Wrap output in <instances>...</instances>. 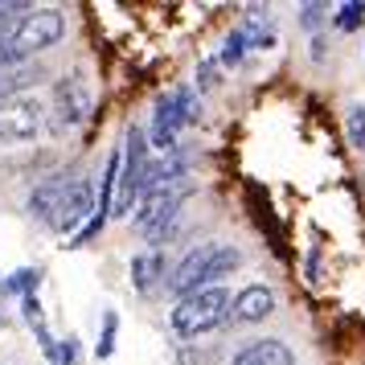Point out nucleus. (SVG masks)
I'll return each mask as SVG.
<instances>
[{
    "mask_svg": "<svg viewBox=\"0 0 365 365\" xmlns=\"http://www.w3.org/2000/svg\"><path fill=\"white\" fill-rule=\"evenodd\" d=\"M238 267H242V250L238 247H230V242H201L168 275V292L181 299V296L201 292V287H217V279L234 275Z\"/></svg>",
    "mask_w": 365,
    "mask_h": 365,
    "instance_id": "1",
    "label": "nucleus"
},
{
    "mask_svg": "<svg viewBox=\"0 0 365 365\" xmlns=\"http://www.w3.org/2000/svg\"><path fill=\"white\" fill-rule=\"evenodd\" d=\"M62 34H66V17H62L58 9H34L29 17L17 21L13 34L0 41V70L4 66H21V62H29L34 53L58 46Z\"/></svg>",
    "mask_w": 365,
    "mask_h": 365,
    "instance_id": "2",
    "label": "nucleus"
},
{
    "mask_svg": "<svg viewBox=\"0 0 365 365\" xmlns=\"http://www.w3.org/2000/svg\"><path fill=\"white\" fill-rule=\"evenodd\" d=\"M230 304L234 296L222 283L217 287H201L193 296H181L177 308H173V329H177V336H201V332L230 320Z\"/></svg>",
    "mask_w": 365,
    "mask_h": 365,
    "instance_id": "3",
    "label": "nucleus"
},
{
    "mask_svg": "<svg viewBox=\"0 0 365 365\" xmlns=\"http://www.w3.org/2000/svg\"><path fill=\"white\" fill-rule=\"evenodd\" d=\"M193 185L189 181H177V185H156V189H144V205L135 210V226L148 242H165L168 238V226L177 222L181 205L189 201Z\"/></svg>",
    "mask_w": 365,
    "mask_h": 365,
    "instance_id": "4",
    "label": "nucleus"
},
{
    "mask_svg": "<svg viewBox=\"0 0 365 365\" xmlns=\"http://www.w3.org/2000/svg\"><path fill=\"white\" fill-rule=\"evenodd\" d=\"M41 132V107L37 99L21 95V99L0 103V144H25Z\"/></svg>",
    "mask_w": 365,
    "mask_h": 365,
    "instance_id": "5",
    "label": "nucleus"
},
{
    "mask_svg": "<svg viewBox=\"0 0 365 365\" xmlns=\"http://www.w3.org/2000/svg\"><path fill=\"white\" fill-rule=\"evenodd\" d=\"M91 217H95V189H91L86 177H74L50 226H53V230H66V234H78Z\"/></svg>",
    "mask_w": 365,
    "mask_h": 365,
    "instance_id": "6",
    "label": "nucleus"
},
{
    "mask_svg": "<svg viewBox=\"0 0 365 365\" xmlns=\"http://www.w3.org/2000/svg\"><path fill=\"white\" fill-rule=\"evenodd\" d=\"M53 99H58V115H53V132H66L78 128L91 115V91H86L83 74H66L62 83L53 86Z\"/></svg>",
    "mask_w": 365,
    "mask_h": 365,
    "instance_id": "7",
    "label": "nucleus"
},
{
    "mask_svg": "<svg viewBox=\"0 0 365 365\" xmlns=\"http://www.w3.org/2000/svg\"><path fill=\"white\" fill-rule=\"evenodd\" d=\"M185 119H181V107L173 95H160L156 99V111H152V132H148V148L156 152H177V135H181Z\"/></svg>",
    "mask_w": 365,
    "mask_h": 365,
    "instance_id": "8",
    "label": "nucleus"
},
{
    "mask_svg": "<svg viewBox=\"0 0 365 365\" xmlns=\"http://www.w3.org/2000/svg\"><path fill=\"white\" fill-rule=\"evenodd\" d=\"M271 312H275V292L263 287V283H250V287H242V292L234 296L230 324H259V320H267Z\"/></svg>",
    "mask_w": 365,
    "mask_h": 365,
    "instance_id": "9",
    "label": "nucleus"
},
{
    "mask_svg": "<svg viewBox=\"0 0 365 365\" xmlns=\"http://www.w3.org/2000/svg\"><path fill=\"white\" fill-rule=\"evenodd\" d=\"M230 365H296V353L279 336H263V341H255V345L242 349Z\"/></svg>",
    "mask_w": 365,
    "mask_h": 365,
    "instance_id": "10",
    "label": "nucleus"
},
{
    "mask_svg": "<svg viewBox=\"0 0 365 365\" xmlns=\"http://www.w3.org/2000/svg\"><path fill=\"white\" fill-rule=\"evenodd\" d=\"M74 177H50V181H41L34 189V197H29V214L41 217V222H53V214H58V205H62V197H66V189Z\"/></svg>",
    "mask_w": 365,
    "mask_h": 365,
    "instance_id": "11",
    "label": "nucleus"
},
{
    "mask_svg": "<svg viewBox=\"0 0 365 365\" xmlns=\"http://www.w3.org/2000/svg\"><path fill=\"white\" fill-rule=\"evenodd\" d=\"M46 78V70L34 62H21V66H4L0 70V103L4 99H21V91H29Z\"/></svg>",
    "mask_w": 365,
    "mask_h": 365,
    "instance_id": "12",
    "label": "nucleus"
},
{
    "mask_svg": "<svg viewBox=\"0 0 365 365\" xmlns=\"http://www.w3.org/2000/svg\"><path fill=\"white\" fill-rule=\"evenodd\" d=\"M160 279H165V255H160V250H144V255H135L132 259L135 292H152Z\"/></svg>",
    "mask_w": 365,
    "mask_h": 365,
    "instance_id": "13",
    "label": "nucleus"
},
{
    "mask_svg": "<svg viewBox=\"0 0 365 365\" xmlns=\"http://www.w3.org/2000/svg\"><path fill=\"white\" fill-rule=\"evenodd\" d=\"M37 283H41V267H21V271H13L9 279H4V287L0 292H9V296H37Z\"/></svg>",
    "mask_w": 365,
    "mask_h": 365,
    "instance_id": "14",
    "label": "nucleus"
},
{
    "mask_svg": "<svg viewBox=\"0 0 365 365\" xmlns=\"http://www.w3.org/2000/svg\"><path fill=\"white\" fill-rule=\"evenodd\" d=\"M332 25L341 29V34H357L365 25V4L361 0H349V4H341L336 13H332Z\"/></svg>",
    "mask_w": 365,
    "mask_h": 365,
    "instance_id": "15",
    "label": "nucleus"
},
{
    "mask_svg": "<svg viewBox=\"0 0 365 365\" xmlns=\"http://www.w3.org/2000/svg\"><path fill=\"white\" fill-rule=\"evenodd\" d=\"M345 135H349V144L357 152H365V107L361 103H353L345 111Z\"/></svg>",
    "mask_w": 365,
    "mask_h": 365,
    "instance_id": "16",
    "label": "nucleus"
},
{
    "mask_svg": "<svg viewBox=\"0 0 365 365\" xmlns=\"http://www.w3.org/2000/svg\"><path fill=\"white\" fill-rule=\"evenodd\" d=\"M115 329H119V316L111 312V308H107V312H103V332H99V349H95V357H99V361H107V357H111V353H115Z\"/></svg>",
    "mask_w": 365,
    "mask_h": 365,
    "instance_id": "17",
    "label": "nucleus"
},
{
    "mask_svg": "<svg viewBox=\"0 0 365 365\" xmlns=\"http://www.w3.org/2000/svg\"><path fill=\"white\" fill-rule=\"evenodd\" d=\"M29 13H34L29 4H0V41L13 34V29H17V21L29 17Z\"/></svg>",
    "mask_w": 365,
    "mask_h": 365,
    "instance_id": "18",
    "label": "nucleus"
},
{
    "mask_svg": "<svg viewBox=\"0 0 365 365\" xmlns=\"http://www.w3.org/2000/svg\"><path fill=\"white\" fill-rule=\"evenodd\" d=\"M242 53H247V37H242V29H238V34H230L226 46H222V66H238Z\"/></svg>",
    "mask_w": 365,
    "mask_h": 365,
    "instance_id": "19",
    "label": "nucleus"
},
{
    "mask_svg": "<svg viewBox=\"0 0 365 365\" xmlns=\"http://www.w3.org/2000/svg\"><path fill=\"white\" fill-rule=\"evenodd\" d=\"M324 17H329V4H304V9H299V25H304V29H320Z\"/></svg>",
    "mask_w": 365,
    "mask_h": 365,
    "instance_id": "20",
    "label": "nucleus"
},
{
    "mask_svg": "<svg viewBox=\"0 0 365 365\" xmlns=\"http://www.w3.org/2000/svg\"><path fill=\"white\" fill-rule=\"evenodd\" d=\"M58 365H83V353H78V341L74 336H66L58 345Z\"/></svg>",
    "mask_w": 365,
    "mask_h": 365,
    "instance_id": "21",
    "label": "nucleus"
},
{
    "mask_svg": "<svg viewBox=\"0 0 365 365\" xmlns=\"http://www.w3.org/2000/svg\"><path fill=\"white\" fill-rule=\"evenodd\" d=\"M197 86H201V91L217 86V66H214V62H201V66H197Z\"/></svg>",
    "mask_w": 365,
    "mask_h": 365,
    "instance_id": "22",
    "label": "nucleus"
},
{
    "mask_svg": "<svg viewBox=\"0 0 365 365\" xmlns=\"http://www.w3.org/2000/svg\"><path fill=\"white\" fill-rule=\"evenodd\" d=\"M312 58H316V62L324 58V37H312Z\"/></svg>",
    "mask_w": 365,
    "mask_h": 365,
    "instance_id": "23",
    "label": "nucleus"
}]
</instances>
